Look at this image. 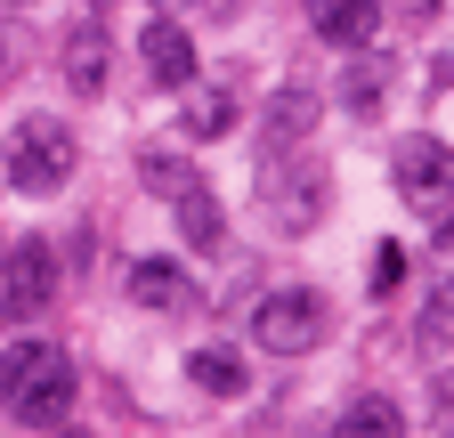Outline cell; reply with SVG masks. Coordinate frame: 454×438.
Here are the masks:
<instances>
[{
    "label": "cell",
    "mask_w": 454,
    "mask_h": 438,
    "mask_svg": "<svg viewBox=\"0 0 454 438\" xmlns=\"http://www.w3.org/2000/svg\"><path fill=\"white\" fill-rule=\"evenodd\" d=\"M74 357L57 349V341H17V349H0V406H9L17 422L33 430H57L74 414Z\"/></svg>",
    "instance_id": "cell-1"
},
{
    "label": "cell",
    "mask_w": 454,
    "mask_h": 438,
    "mask_svg": "<svg viewBox=\"0 0 454 438\" xmlns=\"http://www.w3.org/2000/svg\"><path fill=\"white\" fill-rule=\"evenodd\" d=\"M74 162H82V146L66 122H17L9 130V187H25V195H57L74 179Z\"/></svg>",
    "instance_id": "cell-2"
},
{
    "label": "cell",
    "mask_w": 454,
    "mask_h": 438,
    "mask_svg": "<svg viewBox=\"0 0 454 438\" xmlns=\"http://www.w3.org/2000/svg\"><path fill=\"white\" fill-rule=\"evenodd\" d=\"M252 333H260L268 357H301V349L325 341V301H317L309 285H284V293H268V301L252 309Z\"/></svg>",
    "instance_id": "cell-3"
},
{
    "label": "cell",
    "mask_w": 454,
    "mask_h": 438,
    "mask_svg": "<svg viewBox=\"0 0 454 438\" xmlns=\"http://www.w3.org/2000/svg\"><path fill=\"white\" fill-rule=\"evenodd\" d=\"M389 171H397V195H406L414 211H438L454 195V146L446 138H406Z\"/></svg>",
    "instance_id": "cell-4"
},
{
    "label": "cell",
    "mask_w": 454,
    "mask_h": 438,
    "mask_svg": "<svg viewBox=\"0 0 454 438\" xmlns=\"http://www.w3.org/2000/svg\"><path fill=\"white\" fill-rule=\"evenodd\" d=\"M130 301L154 309V317H195L203 309V293H195V277H187L179 260H138L130 268Z\"/></svg>",
    "instance_id": "cell-5"
},
{
    "label": "cell",
    "mask_w": 454,
    "mask_h": 438,
    "mask_svg": "<svg viewBox=\"0 0 454 438\" xmlns=\"http://www.w3.org/2000/svg\"><path fill=\"white\" fill-rule=\"evenodd\" d=\"M49 285H57L49 244H17V260H9V293H0V317H33V309L49 301Z\"/></svg>",
    "instance_id": "cell-6"
},
{
    "label": "cell",
    "mask_w": 454,
    "mask_h": 438,
    "mask_svg": "<svg viewBox=\"0 0 454 438\" xmlns=\"http://www.w3.org/2000/svg\"><path fill=\"white\" fill-rule=\"evenodd\" d=\"M309 25H317L333 49H373L381 0H309Z\"/></svg>",
    "instance_id": "cell-7"
},
{
    "label": "cell",
    "mask_w": 454,
    "mask_h": 438,
    "mask_svg": "<svg viewBox=\"0 0 454 438\" xmlns=\"http://www.w3.org/2000/svg\"><path fill=\"white\" fill-rule=\"evenodd\" d=\"M138 49H146V74H154V82H170V90H187V82H195V41H187V25L154 17Z\"/></svg>",
    "instance_id": "cell-8"
},
{
    "label": "cell",
    "mask_w": 454,
    "mask_h": 438,
    "mask_svg": "<svg viewBox=\"0 0 454 438\" xmlns=\"http://www.w3.org/2000/svg\"><path fill=\"white\" fill-rule=\"evenodd\" d=\"M66 90H82V98L106 90V25H98V17H82V25L66 33Z\"/></svg>",
    "instance_id": "cell-9"
},
{
    "label": "cell",
    "mask_w": 454,
    "mask_h": 438,
    "mask_svg": "<svg viewBox=\"0 0 454 438\" xmlns=\"http://www.w3.org/2000/svg\"><path fill=\"white\" fill-rule=\"evenodd\" d=\"M170 203H179V228H187V244H195V252H227V211H219V195H211L203 179H195V187H179Z\"/></svg>",
    "instance_id": "cell-10"
},
{
    "label": "cell",
    "mask_w": 454,
    "mask_h": 438,
    "mask_svg": "<svg viewBox=\"0 0 454 438\" xmlns=\"http://www.w3.org/2000/svg\"><path fill=\"white\" fill-rule=\"evenodd\" d=\"M309 130H317V98H309V90H276V106H268V138H260L268 162L293 146V138H309Z\"/></svg>",
    "instance_id": "cell-11"
},
{
    "label": "cell",
    "mask_w": 454,
    "mask_h": 438,
    "mask_svg": "<svg viewBox=\"0 0 454 438\" xmlns=\"http://www.w3.org/2000/svg\"><path fill=\"white\" fill-rule=\"evenodd\" d=\"M187 138H227V130H236V90H195L187 82Z\"/></svg>",
    "instance_id": "cell-12"
},
{
    "label": "cell",
    "mask_w": 454,
    "mask_h": 438,
    "mask_svg": "<svg viewBox=\"0 0 454 438\" xmlns=\"http://www.w3.org/2000/svg\"><path fill=\"white\" fill-rule=\"evenodd\" d=\"M340 98H349L357 114H381V98H389V58H381V49L349 58V74H340Z\"/></svg>",
    "instance_id": "cell-13"
},
{
    "label": "cell",
    "mask_w": 454,
    "mask_h": 438,
    "mask_svg": "<svg viewBox=\"0 0 454 438\" xmlns=\"http://www.w3.org/2000/svg\"><path fill=\"white\" fill-rule=\"evenodd\" d=\"M187 373H195V390H203V398H236V390H244V365L227 357V349H195Z\"/></svg>",
    "instance_id": "cell-14"
},
{
    "label": "cell",
    "mask_w": 454,
    "mask_h": 438,
    "mask_svg": "<svg viewBox=\"0 0 454 438\" xmlns=\"http://www.w3.org/2000/svg\"><path fill=\"white\" fill-rule=\"evenodd\" d=\"M340 438H406V422H397L389 398H357L349 414H340Z\"/></svg>",
    "instance_id": "cell-15"
},
{
    "label": "cell",
    "mask_w": 454,
    "mask_h": 438,
    "mask_svg": "<svg viewBox=\"0 0 454 438\" xmlns=\"http://www.w3.org/2000/svg\"><path fill=\"white\" fill-rule=\"evenodd\" d=\"M138 171H146V187H154V195H179V187H195V179H203L195 162H179V154H154V146L138 154Z\"/></svg>",
    "instance_id": "cell-16"
},
{
    "label": "cell",
    "mask_w": 454,
    "mask_h": 438,
    "mask_svg": "<svg viewBox=\"0 0 454 438\" xmlns=\"http://www.w3.org/2000/svg\"><path fill=\"white\" fill-rule=\"evenodd\" d=\"M422 333H430V341H454V277H446V285H430V309H422Z\"/></svg>",
    "instance_id": "cell-17"
},
{
    "label": "cell",
    "mask_w": 454,
    "mask_h": 438,
    "mask_svg": "<svg viewBox=\"0 0 454 438\" xmlns=\"http://www.w3.org/2000/svg\"><path fill=\"white\" fill-rule=\"evenodd\" d=\"M397 277H406V252H397V244H381V252H373V293H389Z\"/></svg>",
    "instance_id": "cell-18"
},
{
    "label": "cell",
    "mask_w": 454,
    "mask_h": 438,
    "mask_svg": "<svg viewBox=\"0 0 454 438\" xmlns=\"http://www.w3.org/2000/svg\"><path fill=\"white\" fill-rule=\"evenodd\" d=\"M430 228H438V244H454V195H446V203L430 211Z\"/></svg>",
    "instance_id": "cell-19"
},
{
    "label": "cell",
    "mask_w": 454,
    "mask_h": 438,
    "mask_svg": "<svg viewBox=\"0 0 454 438\" xmlns=\"http://www.w3.org/2000/svg\"><path fill=\"white\" fill-rule=\"evenodd\" d=\"M389 9H406V17H430V9H438V0H389Z\"/></svg>",
    "instance_id": "cell-20"
},
{
    "label": "cell",
    "mask_w": 454,
    "mask_h": 438,
    "mask_svg": "<svg viewBox=\"0 0 454 438\" xmlns=\"http://www.w3.org/2000/svg\"><path fill=\"white\" fill-rule=\"evenodd\" d=\"M179 9H219V0H179Z\"/></svg>",
    "instance_id": "cell-21"
},
{
    "label": "cell",
    "mask_w": 454,
    "mask_h": 438,
    "mask_svg": "<svg viewBox=\"0 0 454 438\" xmlns=\"http://www.w3.org/2000/svg\"><path fill=\"white\" fill-rule=\"evenodd\" d=\"M57 438H90V430H57Z\"/></svg>",
    "instance_id": "cell-22"
}]
</instances>
